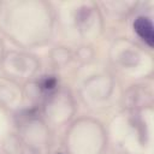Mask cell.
Instances as JSON below:
<instances>
[{"label": "cell", "instance_id": "2", "mask_svg": "<svg viewBox=\"0 0 154 154\" xmlns=\"http://www.w3.org/2000/svg\"><path fill=\"white\" fill-rule=\"evenodd\" d=\"M55 83H57L55 78H53V77H48V78H46V79L43 81L42 87H43L45 89H52V88L55 87Z\"/></svg>", "mask_w": 154, "mask_h": 154}, {"label": "cell", "instance_id": "1", "mask_svg": "<svg viewBox=\"0 0 154 154\" xmlns=\"http://www.w3.org/2000/svg\"><path fill=\"white\" fill-rule=\"evenodd\" d=\"M134 29L137 32V35L147 42L148 46L154 45V31H153V25L152 22L147 17H138L135 23H134Z\"/></svg>", "mask_w": 154, "mask_h": 154}]
</instances>
